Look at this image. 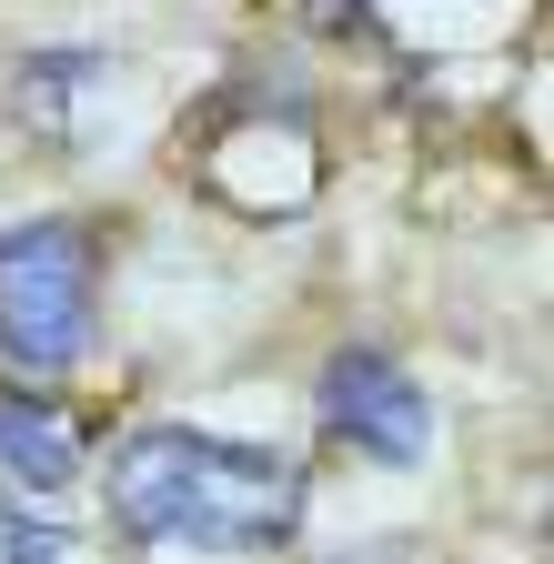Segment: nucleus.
Wrapping results in <instances>:
<instances>
[{
	"label": "nucleus",
	"mask_w": 554,
	"mask_h": 564,
	"mask_svg": "<svg viewBox=\"0 0 554 564\" xmlns=\"http://www.w3.org/2000/svg\"><path fill=\"white\" fill-rule=\"evenodd\" d=\"M111 524L142 544L192 554H283L303 534V464L283 444L202 434V423H142L111 444Z\"/></svg>",
	"instance_id": "1"
},
{
	"label": "nucleus",
	"mask_w": 554,
	"mask_h": 564,
	"mask_svg": "<svg viewBox=\"0 0 554 564\" xmlns=\"http://www.w3.org/2000/svg\"><path fill=\"white\" fill-rule=\"evenodd\" d=\"M91 232L82 223H11L0 232V352L21 373H72L91 352Z\"/></svg>",
	"instance_id": "2"
},
{
	"label": "nucleus",
	"mask_w": 554,
	"mask_h": 564,
	"mask_svg": "<svg viewBox=\"0 0 554 564\" xmlns=\"http://www.w3.org/2000/svg\"><path fill=\"white\" fill-rule=\"evenodd\" d=\"M323 434H343L354 454H373V464H424V444H434V403H424V383H413L393 352H333L323 364Z\"/></svg>",
	"instance_id": "3"
},
{
	"label": "nucleus",
	"mask_w": 554,
	"mask_h": 564,
	"mask_svg": "<svg viewBox=\"0 0 554 564\" xmlns=\"http://www.w3.org/2000/svg\"><path fill=\"white\" fill-rule=\"evenodd\" d=\"M0 474H11L21 494H61L82 474V423L61 413L51 393L11 383V393H0Z\"/></svg>",
	"instance_id": "4"
},
{
	"label": "nucleus",
	"mask_w": 554,
	"mask_h": 564,
	"mask_svg": "<svg viewBox=\"0 0 554 564\" xmlns=\"http://www.w3.org/2000/svg\"><path fill=\"white\" fill-rule=\"evenodd\" d=\"M0 564H61V524H21V514H0Z\"/></svg>",
	"instance_id": "5"
}]
</instances>
